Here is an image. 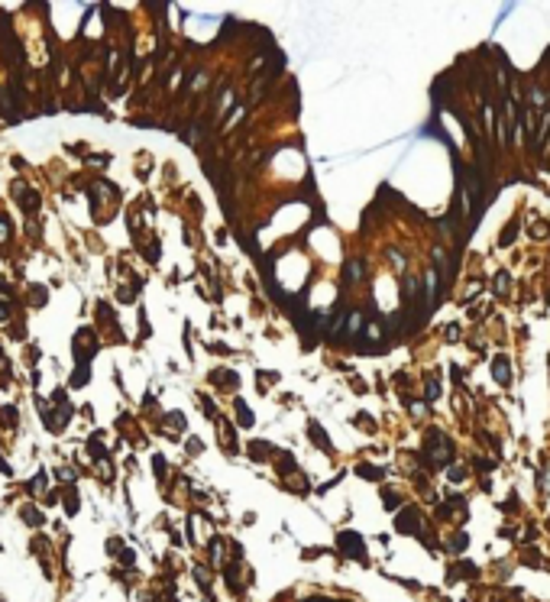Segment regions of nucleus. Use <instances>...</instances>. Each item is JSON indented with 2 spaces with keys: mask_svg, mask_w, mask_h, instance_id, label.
<instances>
[{
  "mask_svg": "<svg viewBox=\"0 0 550 602\" xmlns=\"http://www.w3.org/2000/svg\"><path fill=\"white\" fill-rule=\"evenodd\" d=\"M447 340H450V343H456V340H460V327H456V324H450V327H447Z\"/></svg>",
  "mask_w": 550,
  "mask_h": 602,
  "instance_id": "nucleus-18",
  "label": "nucleus"
},
{
  "mask_svg": "<svg viewBox=\"0 0 550 602\" xmlns=\"http://www.w3.org/2000/svg\"><path fill=\"white\" fill-rule=\"evenodd\" d=\"M356 473L362 476V479H382V476H385V470H376V466H366V463L356 466Z\"/></svg>",
  "mask_w": 550,
  "mask_h": 602,
  "instance_id": "nucleus-8",
  "label": "nucleus"
},
{
  "mask_svg": "<svg viewBox=\"0 0 550 602\" xmlns=\"http://www.w3.org/2000/svg\"><path fill=\"white\" fill-rule=\"evenodd\" d=\"M214 382H227V388H233V385H239V379H236V373H230V369H217L214 376Z\"/></svg>",
  "mask_w": 550,
  "mask_h": 602,
  "instance_id": "nucleus-5",
  "label": "nucleus"
},
{
  "mask_svg": "<svg viewBox=\"0 0 550 602\" xmlns=\"http://www.w3.org/2000/svg\"><path fill=\"white\" fill-rule=\"evenodd\" d=\"M450 454H453V444H450V440H443V434L431 431L427 440H424V457L434 460V466H447L443 460H447Z\"/></svg>",
  "mask_w": 550,
  "mask_h": 602,
  "instance_id": "nucleus-1",
  "label": "nucleus"
},
{
  "mask_svg": "<svg viewBox=\"0 0 550 602\" xmlns=\"http://www.w3.org/2000/svg\"><path fill=\"white\" fill-rule=\"evenodd\" d=\"M4 317H7V308H4V305H0V321H4Z\"/></svg>",
  "mask_w": 550,
  "mask_h": 602,
  "instance_id": "nucleus-20",
  "label": "nucleus"
},
{
  "mask_svg": "<svg viewBox=\"0 0 550 602\" xmlns=\"http://www.w3.org/2000/svg\"><path fill=\"white\" fill-rule=\"evenodd\" d=\"M359 276H362V262H359V259H350V262H347V285L359 282Z\"/></svg>",
  "mask_w": 550,
  "mask_h": 602,
  "instance_id": "nucleus-7",
  "label": "nucleus"
},
{
  "mask_svg": "<svg viewBox=\"0 0 550 602\" xmlns=\"http://www.w3.org/2000/svg\"><path fill=\"white\" fill-rule=\"evenodd\" d=\"M395 528L405 531V534H418V531H421V511H414V508L402 511V515L395 518Z\"/></svg>",
  "mask_w": 550,
  "mask_h": 602,
  "instance_id": "nucleus-3",
  "label": "nucleus"
},
{
  "mask_svg": "<svg viewBox=\"0 0 550 602\" xmlns=\"http://www.w3.org/2000/svg\"><path fill=\"white\" fill-rule=\"evenodd\" d=\"M447 476H450L453 483H460V479L466 476V466H450V470H447Z\"/></svg>",
  "mask_w": 550,
  "mask_h": 602,
  "instance_id": "nucleus-13",
  "label": "nucleus"
},
{
  "mask_svg": "<svg viewBox=\"0 0 550 602\" xmlns=\"http://www.w3.org/2000/svg\"><path fill=\"white\" fill-rule=\"evenodd\" d=\"M236 411H239V424H243V428H250V424H253V414L246 411L243 402H236Z\"/></svg>",
  "mask_w": 550,
  "mask_h": 602,
  "instance_id": "nucleus-11",
  "label": "nucleus"
},
{
  "mask_svg": "<svg viewBox=\"0 0 550 602\" xmlns=\"http://www.w3.org/2000/svg\"><path fill=\"white\" fill-rule=\"evenodd\" d=\"M366 337H369V340H382V337H385V334H382V324L372 321V324L366 327Z\"/></svg>",
  "mask_w": 550,
  "mask_h": 602,
  "instance_id": "nucleus-9",
  "label": "nucleus"
},
{
  "mask_svg": "<svg viewBox=\"0 0 550 602\" xmlns=\"http://www.w3.org/2000/svg\"><path fill=\"white\" fill-rule=\"evenodd\" d=\"M505 282H508V276H505V272H499V279H495L492 291H499V295H505Z\"/></svg>",
  "mask_w": 550,
  "mask_h": 602,
  "instance_id": "nucleus-15",
  "label": "nucleus"
},
{
  "mask_svg": "<svg viewBox=\"0 0 550 602\" xmlns=\"http://www.w3.org/2000/svg\"><path fill=\"white\" fill-rule=\"evenodd\" d=\"M450 547H453V551H463V547H466V534H456V537H453V544H450Z\"/></svg>",
  "mask_w": 550,
  "mask_h": 602,
  "instance_id": "nucleus-19",
  "label": "nucleus"
},
{
  "mask_svg": "<svg viewBox=\"0 0 550 602\" xmlns=\"http://www.w3.org/2000/svg\"><path fill=\"white\" fill-rule=\"evenodd\" d=\"M250 450H253V457H256V460L265 457V454H272V447H269V444H253Z\"/></svg>",
  "mask_w": 550,
  "mask_h": 602,
  "instance_id": "nucleus-14",
  "label": "nucleus"
},
{
  "mask_svg": "<svg viewBox=\"0 0 550 602\" xmlns=\"http://www.w3.org/2000/svg\"><path fill=\"white\" fill-rule=\"evenodd\" d=\"M437 392H440V388H437V379H427V388H424V395H427V402H434V398H437Z\"/></svg>",
  "mask_w": 550,
  "mask_h": 602,
  "instance_id": "nucleus-12",
  "label": "nucleus"
},
{
  "mask_svg": "<svg viewBox=\"0 0 550 602\" xmlns=\"http://www.w3.org/2000/svg\"><path fill=\"white\" fill-rule=\"evenodd\" d=\"M492 376L499 379L502 385L511 382V366H508V359H505V356H495V359H492Z\"/></svg>",
  "mask_w": 550,
  "mask_h": 602,
  "instance_id": "nucleus-4",
  "label": "nucleus"
},
{
  "mask_svg": "<svg viewBox=\"0 0 550 602\" xmlns=\"http://www.w3.org/2000/svg\"><path fill=\"white\" fill-rule=\"evenodd\" d=\"M514 240V224H508V227H505V233H502V246H508Z\"/></svg>",
  "mask_w": 550,
  "mask_h": 602,
  "instance_id": "nucleus-17",
  "label": "nucleus"
},
{
  "mask_svg": "<svg viewBox=\"0 0 550 602\" xmlns=\"http://www.w3.org/2000/svg\"><path fill=\"white\" fill-rule=\"evenodd\" d=\"M308 434H311V440H314V444L321 447V450H330V444H327V437H324V431H321V424H314V421H311Z\"/></svg>",
  "mask_w": 550,
  "mask_h": 602,
  "instance_id": "nucleus-6",
  "label": "nucleus"
},
{
  "mask_svg": "<svg viewBox=\"0 0 550 602\" xmlns=\"http://www.w3.org/2000/svg\"><path fill=\"white\" fill-rule=\"evenodd\" d=\"M382 502H385V508H395L398 505V495L395 492H382Z\"/></svg>",
  "mask_w": 550,
  "mask_h": 602,
  "instance_id": "nucleus-16",
  "label": "nucleus"
},
{
  "mask_svg": "<svg viewBox=\"0 0 550 602\" xmlns=\"http://www.w3.org/2000/svg\"><path fill=\"white\" fill-rule=\"evenodd\" d=\"M291 486H295L291 492H298V495H304V492H308V483H304V476H298V473H291Z\"/></svg>",
  "mask_w": 550,
  "mask_h": 602,
  "instance_id": "nucleus-10",
  "label": "nucleus"
},
{
  "mask_svg": "<svg viewBox=\"0 0 550 602\" xmlns=\"http://www.w3.org/2000/svg\"><path fill=\"white\" fill-rule=\"evenodd\" d=\"M337 547H340V554L353 557V560H366V544H362L359 534H353V531H343V534L337 537Z\"/></svg>",
  "mask_w": 550,
  "mask_h": 602,
  "instance_id": "nucleus-2",
  "label": "nucleus"
}]
</instances>
